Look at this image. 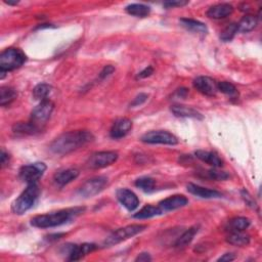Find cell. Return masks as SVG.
Wrapping results in <instances>:
<instances>
[{"mask_svg":"<svg viewBox=\"0 0 262 262\" xmlns=\"http://www.w3.org/2000/svg\"><path fill=\"white\" fill-rule=\"evenodd\" d=\"M39 195L40 189L36 184L28 185L27 189L12 202L11 211L16 215L26 213L36 204Z\"/></svg>","mask_w":262,"mask_h":262,"instance_id":"3957f363","label":"cell"},{"mask_svg":"<svg viewBox=\"0 0 262 262\" xmlns=\"http://www.w3.org/2000/svg\"><path fill=\"white\" fill-rule=\"evenodd\" d=\"M17 92L12 87L2 86L0 88V105L1 107L9 106L16 98Z\"/></svg>","mask_w":262,"mask_h":262,"instance_id":"484cf974","label":"cell"},{"mask_svg":"<svg viewBox=\"0 0 262 262\" xmlns=\"http://www.w3.org/2000/svg\"><path fill=\"white\" fill-rule=\"evenodd\" d=\"M152 257L150 256L149 253H142L137 256V258L135 259V261H139V262H148L151 261Z\"/></svg>","mask_w":262,"mask_h":262,"instance_id":"ab89813d","label":"cell"},{"mask_svg":"<svg viewBox=\"0 0 262 262\" xmlns=\"http://www.w3.org/2000/svg\"><path fill=\"white\" fill-rule=\"evenodd\" d=\"M118 159V153L113 151L98 152L90 156L88 159V167L92 169H100L114 164Z\"/></svg>","mask_w":262,"mask_h":262,"instance_id":"9c48e42d","label":"cell"},{"mask_svg":"<svg viewBox=\"0 0 262 262\" xmlns=\"http://www.w3.org/2000/svg\"><path fill=\"white\" fill-rule=\"evenodd\" d=\"M143 143L150 145H167V146H175L178 144L177 137L165 130H153L147 132L140 138Z\"/></svg>","mask_w":262,"mask_h":262,"instance_id":"8992f818","label":"cell"},{"mask_svg":"<svg viewBox=\"0 0 262 262\" xmlns=\"http://www.w3.org/2000/svg\"><path fill=\"white\" fill-rule=\"evenodd\" d=\"M94 139L91 132L87 130H77L63 133L56 137L50 145L52 153L57 155H67L79 148L84 147Z\"/></svg>","mask_w":262,"mask_h":262,"instance_id":"6da1fadb","label":"cell"},{"mask_svg":"<svg viewBox=\"0 0 262 262\" xmlns=\"http://www.w3.org/2000/svg\"><path fill=\"white\" fill-rule=\"evenodd\" d=\"M235 258H236V256L233 253H227L224 256H221L218 259V261H233V260H235Z\"/></svg>","mask_w":262,"mask_h":262,"instance_id":"b9f144b4","label":"cell"},{"mask_svg":"<svg viewBox=\"0 0 262 262\" xmlns=\"http://www.w3.org/2000/svg\"><path fill=\"white\" fill-rule=\"evenodd\" d=\"M171 112L173 113L174 116L180 117V118H193V119H198V120H203L204 116L195 110L194 108L188 107V106H183V105H174L171 107Z\"/></svg>","mask_w":262,"mask_h":262,"instance_id":"d6986e66","label":"cell"},{"mask_svg":"<svg viewBox=\"0 0 262 262\" xmlns=\"http://www.w3.org/2000/svg\"><path fill=\"white\" fill-rule=\"evenodd\" d=\"M180 26L184 27L186 30L193 32V33H198V34H206L208 32V29L206 25L202 22L197 21V19L193 18H180L179 19Z\"/></svg>","mask_w":262,"mask_h":262,"instance_id":"7402d4cb","label":"cell"},{"mask_svg":"<svg viewBox=\"0 0 262 262\" xmlns=\"http://www.w3.org/2000/svg\"><path fill=\"white\" fill-rule=\"evenodd\" d=\"M196 157L202 161L204 163H207L208 165L214 167V168H219L224 165V161L219 158V156L213 152H208V151H202L199 150L195 153Z\"/></svg>","mask_w":262,"mask_h":262,"instance_id":"ffe728a7","label":"cell"},{"mask_svg":"<svg viewBox=\"0 0 262 262\" xmlns=\"http://www.w3.org/2000/svg\"><path fill=\"white\" fill-rule=\"evenodd\" d=\"M250 220L246 217H235L233 219H231L227 227L226 230L230 233H234V232H244L245 230H247L250 227Z\"/></svg>","mask_w":262,"mask_h":262,"instance_id":"603a6c76","label":"cell"},{"mask_svg":"<svg viewBox=\"0 0 262 262\" xmlns=\"http://www.w3.org/2000/svg\"><path fill=\"white\" fill-rule=\"evenodd\" d=\"M217 89L223 92L233 98H236L238 97L239 95V92H238V89L236 88V86L234 84H232L231 82H228V81H223V82H218L217 83Z\"/></svg>","mask_w":262,"mask_h":262,"instance_id":"1f68e13d","label":"cell"},{"mask_svg":"<svg viewBox=\"0 0 262 262\" xmlns=\"http://www.w3.org/2000/svg\"><path fill=\"white\" fill-rule=\"evenodd\" d=\"M189 3V1H183V0H180V1H168L164 3V6L167 8H171V7H181V6H185Z\"/></svg>","mask_w":262,"mask_h":262,"instance_id":"74e56055","label":"cell"},{"mask_svg":"<svg viewBox=\"0 0 262 262\" xmlns=\"http://www.w3.org/2000/svg\"><path fill=\"white\" fill-rule=\"evenodd\" d=\"M241 195H242V198L244 199L245 203H246L249 207H251V208H253V209L257 207V204H256V202H255V200L253 199V197H252L246 190H242Z\"/></svg>","mask_w":262,"mask_h":262,"instance_id":"e575fe53","label":"cell"},{"mask_svg":"<svg viewBox=\"0 0 262 262\" xmlns=\"http://www.w3.org/2000/svg\"><path fill=\"white\" fill-rule=\"evenodd\" d=\"M148 227L145 225H131L125 228L119 229L111 234L104 242V247H112L115 245L120 244L121 242H124L139 233L144 232Z\"/></svg>","mask_w":262,"mask_h":262,"instance_id":"5b68a950","label":"cell"},{"mask_svg":"<svg viewBox=\"0 0 262 262\" xmlns=\"http://www.w3.org/2000/svg\"><path fill=\"white\" fill-rule=\"evenodd\" d=\"M115 72V68L113 67V66H106L103 70H102V72H100L99 73V78L100 79H105V78H107V77H109L111 74H113Z\"/></svg>","mask_w":262,"mask_h":262,"instance_id":"8d00e7d4","label":"cell"},{"mask_svg":"<svg viewBox=\"0 0 262 262\" xmlns=\"http://www.w3.org/2000/svg\"><path fill=\"white\" fill-rule=\"evenodd\" d=\"M108 185V178L105 176H97L88 179L79 189V195L83 198H91L102 192Z\"/></svg>","mask_w":262,"mask_h":262,"instance_id":"ba28073f","label":"cell"},{"mask_svg":"<svg viewBox=\"0 0 262 262\" xmlns=\"http://www.w3.org/2000/svg\"><path fill=\"white\" fill-rule=\"evenodd\" d=\"M46 170V165L42 162H36L30 165H25L19 169V178L28 185L36 184L41 178Z\"/></svg>","mask_w":262,"mask_h":262,"instance_id":"52a82bcc","label":"cell"},{"mask_svg":"<svg viewBox=\"0 0 262 262\" xmlns=\"http://www.w3.org/2000/svg\"><path fill=\"white\" fill-rule=\"evenodd\" d=\"M208 175L211 179H215V180H226L229 178V174L227 172L224 171H217L215 169L213 170H209L208 171Z\"/></svg>","mask_w":262,"mask_h":262,"instance_id":"836d02e7","label":"cell"},{"mask_svg":"<svg viewBox=\"0 0 262 262\" xmlns=\"http://www.w3.org/2000/svg\"><path fill=\"white\" fill-rule=\"evenodd\" d=\"M85 211L84 207H74L58 210L55 212L37 215L31 219V225L38 229H50L69 223L73 218Z\"/></svg>","mask_w":262,"mask_h":262,"instance_id":"7a4b0ae2","label":"cell"},{"mask_svg":"<svg viewBox=\"0 0 262 262\" xmlns=\"http://www.w3.org/2000/svg\"><path fill=\"white\" fill-rule=\"evenodd\" d=\"M187 189H188V192L191 193L192 195H195L202 199H219L223 197V194L215 190H209V189L203 188L201 186H197L194 184H189Z\"/></svg>","mask_w":262,"mask_h":262,"instance_id":"e0dca14e","label":"cell"},{"mask_svg":"<svg viewBox=\"0 0 262 262\" xmlns=\"http://www.w3.org/2000/svg\"><path fill=\"white\" fill-rule=\"evenodd\" d=\"M154 73V69H153V67H148V68H146L145 70H143L142 72H139L138 73V75H137V79H144V78H147V77H150L152 74Z\"/></svg>","mask_w":262,"mask_h":262,"instance_id":"f35d334b","label":"cell"},{"mask_svg":"<svg viewBox=\"0 0 262 262\" xmlns=\"http://www.w3.org/2000/svg\"><path fill=\"white\" fill-rule=\"evenodd\" d=\"M116 196L119 202L128 211H134L139 205V200L137 196L130 190L120 189L117 191Z\"/></svg>","mask_w":262,"mask_h":262,"instance_id":"5bb4252c","label":"cell"},{"mask_svg":"<svg viewBox=\"0 0 262 262\" xmlns=\"http://www.w3.org/2000/svg\"><path fill=\"white\" fill-rule=\"evenodd\" d=\"M258 24V18L255 15L247 14L237 24L238 25V32L248 33L253 31Z\"/></svg>","mask_w":262,"mask_h":262,"instance_id":"d4e9b609","label":"cell"},{"mask_svg":"<svg viewBox=\"0 0 262 262\" xmlns=\"http://www.w3.org/2000/svg\"><path fill=\"white\" fill-rule=\"evenodd\" d=\"M161 214H163V213L159 208V206L156 207L153 205H147L144 208L140 209L137 213H135L133 217L136 219H148V218H152V217H155Z\"/></svg>","mask_w":262,"mask_h":262,"instance_id":"83f0119b","label":"cell"},{"mask_svg":"<svg viewBox=\"0 0 262 262\" xmlns=\"http://www.w3.org/2000/svg\"><path fill=\"white\" fill-rule=\"evenodd\" d=\"M193 85L200 93H202L206 96H215L218 91L217 82L214 79L207 76L197 77L194 80Z\"/></svg>","mask_w":262,"mask_h":262,"instance_id":"8fae6325","label":"cell"},{"mask_svg":"<svg viewBox=\"0 0 262 262\" xmlns=\"http://www.w3.org/2000/svg\"><path fill=\"white\" fill-rule=\"evenodd\" d=\"M42 127L30 122H17L12 126V132L16 135H34L41 132Z\"/></svg>","mask_w":262,"mask_h":262,"instance_id":"2e32d148","label":"cell"},{"mask_svg":"<svg viewBox=\"0 0 262 262\" xmlns=\"http://www.w3.org/2000/svg\"><path fill=\"white\" fill-rule=\"evenodd\" d=\"M9 162V156L4 151L1 152V167L3 168L5 165H7Z\"/></svg>","mask_w":262,"mask_h":262,"instance_id":"60d3db41","label":"cell"},{"mask_svg":"<svg viewBox=\"0 0 262 262\" xmlns=\"http://www.w3.org/2000/svg\"><path fill=\"white\" fill-rule=\"evenodd\" d=\"M78 176H79V171L77 169L70 168V169L62 170V171H58L57 173H55L53 180L56 186L64 187L70 184L71 181L76 179Z\"/></svg>","mask_w":262,"mask_h":262,"instance_id":"44dd1931","label":"cell"},{"mask_svg":"<svg viewBox=\"0 0 262 262\" xmlns=\"http://www.w3.org/2000/svg\"><path fill=\"white\" fill-rule=\"evenodd\" d=\"M148 99V95L145 94V93H140L139 95H137L133 102L131 103V107H137V106H140V105H143L146 100Z\"/></svg>","mask_w":262,"mask_h":262,"instance_id":"d590c367","label":"cell"},{"mask_svg":"<svg viewBox=\"0 0 262 262\" xmlns=\"http://www.w3.org/2000/svg\"><path fill=\"white\" fill-rule=\"evenodd\" d=\"M227 242L234 246L244 247L250 244V236L244 234L243 232L230 233V235L227 237Z\"/></svg>","mask_w":262,"mask_h":262,"instance_id":"cb8c5ba5","label":"cell"},{"mask_svg":"<svg viewBox=\"0 0 262 262\" xmlns=\"http://www.w3.org/2000/svg\"><path fill=\"white\" fill-rule=\"evenodd\" d=\"M198 233V228L194 227L189 229L187 232H185L183 235H181L175 242V247L177 248H184L191 244V242L194 240L195 236Z\"/></svg>","mask_w":262,"mask_h":262,"instance_id":"f1b7e54d","label":"cell"},{"mask_svg":"<svg viewBox=\"0 0 262 262\" xmlns=\"http://www.w3.org/2000/svg\"><path fill=\"white\" fill-rule=\"evenodd\" d=\"M188 203H189V200L185 196L175 195L161 201L159 203V208L161 209V211H162V213H166L169 211L183 208L187 206Z\"/></svg>","mask_w":262,"mask_h":262,"instance_id":"4fadbf2b","label":"cell"},{"mask_svg":"<svg viewBox=\"0 0 262 262\" xmlns=\"http://www.w3.org/2000/svg\"><path fill=\"white\" fill-rule=\"evenodd\" d=\"M50 91H51V86L49 84L40 83L33 89V95L35 99L41 100L42 102V100L47 99V96L50 93Z\"/></svg>","mask_w":262,"mask_h":262,"instance_id":"4dcf8cb0","label":"cell"},{"mask_svg":"<svg viewBox=\"0 0 262 262\" xmlns=\"http://www.w3.org/2000/svg\"><path fill=\"white\" fill-rule=\"evenodd\" d=\"M25 53L18 48H8L0 54V74L1 79L4 77L5 73L13 71L26 62Z\"/></svg>","mask_w":262,"mask_h":262,"instance_id":"277c9868","label":"cell"},{"mask_svg":"<svg viewBox=\"0 0 262 262\" xmlns=\"http://www.w3.org/2000/svg\"><path fill=\"white\" fill-rule=\"evenodd\" d=\"M131 128H132L131 120H129L127 118H120L114 122V124L110 130V135L114 139L122 138L129 133Z\"/></svg>","mask_w":262,"mask_h":262,"instance_id":"9a60e30c","label":"cell"},{"mask_svg":"<svg viewBox=\"0 0 262 262\" xmlns=\"http://www.w3.org/2000/svg\"><path fill=\"white\" fill-rule=\"evenodd\" d=\"M234 11L233 5L229 3H218L207 10V16L214 19H221L231 15Z\"/></svg>","mask_w":262,"mask_h":262,"instance_id":"ac0fdd59","label":"cell"},{"mask_svg":"<svg viewBox=\"0 0 262 262\" xmlns=\"http://www.w3.org/2000/svg\"><path fill=\"white\" fill-rule=\"evenodd\" d=\"M155 185H156V181L152 177L145 176V177H140L135 180V187L146 193H150L154 191Z\"/></svg>","mask_w":262,"mask_h":262,"instance_id":"f546056e","label":"cell"},{"mask_svg":"<svg viewBox=\"0 0 262 262\" xmlns=\"http://www.w3.org/2000/svg\"><path fill=\"white\" fill-rule=\"evenodd\" d=\"M238 33V25L237 24H230L228 25L220 33V39L225 42H229Z\"/></svg>","mask_w":262,"mask_h":262,"instance_id":"d6a6232c","label":"cell"},{"mask_svg":"<svg viewBox=\"0 0 262 262\" xmlns=\"http://www.w3.org/2000/svg\"><path fill=\"white\" fill-rule=\"evenodd\" d=\"M96 249H97V246L92 243H84L81 245H69L68 244V249H67V255L69 256L68 260L70 261L80 260Z\"/></svg>","mask_w":262,"mask_h":262,"instance_id":"7c38bea8","label":"cell"},{"mask_svg":"<svg viewBox=\"0 0 262 262\" xmlns=\"http://www.w3.org/2000/svg\"><path fill=\"white\" fill-rule=\"evenodd\" d=\"M125 10L128 14L133 15V16H137V17H146L151 12L150 6L145 5V4H140V3L129 4L126 6Z\"/></svg>","mask_w":262,"mask_h":262,"instance_id":"4316f807","label":"cell"},{"mask_svg":"<svg viewBox=\"0 0 262 262\" xmlns=\"http://www.w3.org/2000/svg\"><path fill=\"white\" fill-rule=\"evenodd\" d=\"M54 109V105L49 99H44L40 103L35 109H33L31 113V120L32 122L39 126H43V124L49 119L52 111Z\"/></svg>","mask_w":262,"mask_h":262,"instance_id":"30bf717a","label":"cell"}]
</instances>
